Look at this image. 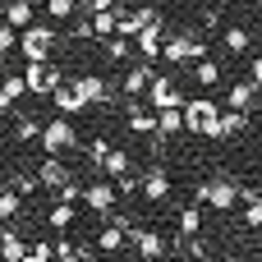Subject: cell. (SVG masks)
<instances>
[{
	"mask_svg": "<svg viewBox=\"0 0 262 262\" xmlns=\"http://www.w3.org/2000/svg\"><path fill=\"white\" fill-rule=\"evenodd\" d=\"M244 262H262V253H249V258H244Z\"/></svg>",
	"mask_w": 262,
	"mask_h": 262,
	"instance_id": "45",
	"label": "cell"
},
{
	"mask_svg": "<svg viewBox=\"0 0 262 262\" xmlns=\"http://www.w3.org/2000/svg\"><path fill=\"white\" fill-rule=\"evenodd\" d=\"M32 5H37V0H32Z\"/></svg>",
	"mask_w": 262,
	"mask_h": 262,
	"instance_id": "49",
	"label": "cell"
},
{
	"mask_svg": "<svg viewBox=\"0 0 262 262\" xmlns=\"http://www.w3.org/2000/svg\"><path fill=\"white\" fill-rule=\"evenodd\" d=\"M184 134V106H170V111H157V152L170 143V138H180Z\"/></svg>",
	"mask_w": 262,
	"mask_h": 262,
	"instance_id": "15",
	"label": "cell"
},
{
	"mask_svg": "<svg viewBox=\"0 0 262 262\" xmlns=\"http://www.w3.org/2000/svg\"><path fill=\"white\" fill-rule=\"evenodd\" d=\"M115 14H120V28L115 32H124V37H138V28L157 18V9H120V5H115Z\"/></svg>",
	"mask_w": 262,
	"mask_h": 262,
	"instance_id": "21",
	"label": "cell"
},
{
	"mask_svg": "<svg viewBox=\"0 0 262 262\" xmlns=\"http://www.w3.org/2000/svg\"><path fill=\"white\" fill-rule=\"evenodd\" d=\"M51 46H55V28H51V23H28V28L18 32V51H23L28 64H32V60H51Z\"/></svg>",
	"mask_w": 262,
	"mask_h": 262,
	"instance_id": "5",
	"label": "cell"
},
{
	"mask_svg": "<svg viewBox=\"0 0 262 262\" xmlns=\"http://www.w3.org/2000/svg\"><path fill=\"white\" fill-rule=\"evenodd\" d=\"M0 14H5L18 32H23L28 23H37V18H32V0H5V9H0Z\"/></svg>",
	"mask_w": 262,
	"mask_h": 262,
	"instance_id": "29",
	"label": "cell"
},
{
	"mask_svg": "<svg viewBox=\"0 0 262 262\" xmlns=\"http://www.w3.org/2000/svg\"><path fill=\"white\" fill-rule=\"evenodd\" d=\"M124 129H129V134H143V138H157V106H143L138 97H129Z\"/></svg>",
	"mask_w": 262,
	"mask_h": 262,
	"instance_id": "13",
	"label": "cell"
},
{
	"mask_svg": "<svg viewBox=\"0 0 262 262\" xmlns=\"http://www.w3.org/2000/svg\"><path fill=\"white\" fill-rule=\"evenodd\" d=\"M124 249H129V221H124V216H111V221L97 230V253L115 258V253H124Z\"/></svg>",
	"mask_w": 262,
	"mask_h": 262,
	"instance_id": "9",
	"label": "cell"
},
{
	"mask_svg": "<svg viewBox=\"0 0 262 262\" xmlns=\"http://www.w3.org/2000/svg\"><path fill=\"white\" fill-rule=\"evenodd\" d=\"M203 212H207L203 203H189V207H180V212H175V226H180V235H189V239H193V235H203Z\"/></svg>",
	"mask_w": 262,
	"mask_h": 262,
	"instance_id": "23",
	"label": "cell"
},
{
	"mask_svg": "<svg viewBox=\"0 0 262 262\" xmlns=\"http://www.w3.org/2000/svg\"><path fill=\"white\" fill-rule=\"evenodd\" d=\"M41 9H46L51 23H69L78 14V0H41Z\"/></svg>",
	"mask_w": 262,
	"mask_h": 262,
	"instance_id": "33",
	"label": "cell"
},
{
	"mask_svg": "<svg viewBox=\"0 0 262 262\" xmlns=\"http://www.w3.org/2000/svg\"><path fill=\"white\" fill-rule=\"evenodd\" d=\"M152 78H157L152 64H147V60H134V64L124 69V78H120V92H124V97H147Z\"/></svg>",
	"mask_w": 262,
	"mask_h": 262,
	"instance_id": "14",
	"label": "cell"
},
{
	"mask_svg": "<svg viewBox=\"0 0 262 262\" xmlns=\"http://www.w3.org/2000/svg\"><path fill=\"white\" fill-rule=\"evenodd\" d=\"M9 111H14V97H9V92L0 88V115H9Z\"/></svg>",
	"mask_w": 262,
	"mask_h": 262,
	"instance_id": "42",
	"label": "cell"
},
{
	"mask_svg": "<svg viewBox=\"0 0 262 262\" xmlns=\"http://www.w3.org/2000/svg\"><path fill=\"white\" fill-rule=\"evenodd\" d=\"M249 129V111H221V138H230V134H244Z\"/></svg>",
	"mask_w": 262,
	"mask_h": 262,
	"instance_id": "34",
	"label": "cell"
},
{
	"mask_svg": "<svg viewBox=\"0 0 262 262\" xmlns=\"http://www.w3.org/2000/svg\"><path fill=\"white\" fill-rule=\"evenodd\" d=\"M111 152V138H92V147H88V157H92V166H101V157Z\"/></svg>",
	"mask_w": 262,
	"mask_h": 262,
	"instance_id": "40",
	"label": "cell"
},
{
	"mask_svg": "<svg viewBox=\"0 0 262 262\" xmlns=\"http://www.w3.org/2000/svg\"><path fill=\"white\" fill-rule=\"evenodd\" d=\"M0 74H5V51H0Z\"/></svg>",
	"mask_w": 262,
	"mask_h": 262,
	"instance_id": "47",
	"label": "cell"
},
{
	"mask_svg": "<svg viewBox=\"0 0 262 262\" xmlns=\"http://www.w3.org/2000/svg\"><path fill=\"white\" fill-rule=\"evenodd\" d=\"M138 193H143L147 203H166V198H170V170H166L161 161H152V166L143 170V180H138Z\"/></svg>",
	"mask_w": 262,
	"mask_h": 262,
	"instance_id": "10",
	"label": "cell"
},
{
	"mask_svg": "<svg viewBox=\"0 0 262 262\" xmlns=\"http://www.w3.org/2000/svg\"><path fill=\"white\" fill-rule=\"evenodd\" d=\"M184 134H198V138H221V106H216V101H207V97L184 101Z\"/></svg>",
	"mask_w": 262,
	"mask_h": 262,
	"instance_id": "1",
	"label": "cell"
},
{
	"mask_svg": "<svg viewBox=\"0 0 262 262\" xmlns=\"http://www.w3.org/2000/svg\"><path fill=\"white\" fill-rule=\"evenodd\" d=\"M0 51H5V55H9V51H18V28H14L5 14H0Z\"/></svg>",
	"mask_w": 262,
	"mask_h": 262,
	"instance_id": "36",
	"label": "cell"
},
{
	"mask_svg": "<svg viewBox=\"0 0 262 262\" xmlns=\"http://www.w3.org/2000/svg\"><path fill=\"white\" fill-rule=\"evenodd\" d=\"M23 253H28V239H23V230L9 226V235H5V244H0V262H23Z\"/></svg>",
	"mask_w": 262,
	"mask_h": 262,
	"instance_id": "30",
	"label": "cell"
},
{
	"mask_svg": "<svg viewBox=\"0 0 262 262\" xmlns=\"http://www.w3.org/2000/svg\"><path fill=\"white\" fill-rule=\"evenodd\" d=\"M101 46H106V60H111V64H129V60H134V37H124V32L106 37Z\"/></svg>",
	"mask_w": 262,
	"mask_h": 262,
	"instance_id": "25",
	"label": "cell"
},
{
	"mask_svg": "<svg viewBox=\"0 0 262 262\" xmlns=\"http://www.w3.org/2000/svg\"><path fill=\"white\" fill-rule=\"evenodd\" d=\"M249 78L258 83V92H262V60H253V64H249Z\"/></svg>",
	"mask_w": 262,
	"mask_h": 262,
	"instance_id": "41",
	"label": "cell"
},
{
	"mask_svg": "<svg viewBox=\"0 0 262 262\" xmlns=\"http://www.w3.org/2000/svg\"><path fill=\"white\" fill-rule=\"evenodd\" d=\"M51 101H55L60 115H78V111H88V101H83V92H78L74 83H60V88L51 92Z\"/></svg>",
	"mask_w": 262,
	"mask_h": 262,
	"instance_id": "18",
	"label": "cell"
},
{
	"mask_svg": "<svg viewBox=\"0 0 262 262\" xmlns=\"http://www.w3.org/2000/svg\"><path fill=\"white\" fill-rule=\"evenodd\" d=\"M239 184L235 180H226V175H216V180H203L198 189H193V203H203V207H212V212H230V207H239Z\"/></svg>",
	"mask_w": 262,
	"mask_h": 262,
	"instance_id": "2",
	"label": "cell"
},
{
	"mask_svg": "<svg viewBox=\"0 0 262 262\" xmlns=\"http://www.w3.org/2000/svg\"><path fill=\"white\" fill-rule=\"evenodd\" d=\"M74 88L83 92V101H88V106H106V101H111V88H106V78H101V74H83V78H74Z\"/></svg>",
	"mask_w": 262,
	"mask_h": 262,
	"instance_id": "17",
	"label": "cell"
},
{
	"mask_svg": "<svg viewBox=\"0 0 262 262\" xmlns=\"http://www.w3.org/2000/svg\"><path fill=\"white\" fill-rule=\"evenodd\" d=\"M37 180H41V189H64V184L74 180V170H69L60 157H41V170H37Z\"/></svg>",
	"mask_w": 262,
	"mask_h": 262,
	"instance_id": "16",
	"label": "cell"
},
{
	"mask_svg": "<svg viewBox=\"0 0 262 262\" xmlns=\"http://www.w3.org/2000/svg\"><path fill=\"white\" fill-rule=\"evenodd\" d=\"M134 46H138V60H161V46H166V23H161V14L152 18V23H143L138 28V37H134Z\"/></svg>",
	"mask_w": 262,
	"mask_h": 262,
	"instance_id": "8",
	"label": "cell"
},
{
	"mask_svg": "<svg viewBox=\"0 0 262 262\" xmlns=\"http://www.w3.org/2000/svg\"><path fill=\"white\" fill-rule=\"evenodd\" d=\"M203 55H207V46H203L193 32H166L161 60H170L175 69H180V64H193V60H203Z\"/></svg>",
	"mask_w": 262,
	"mask_h": 262,
	"instance_id": "6",
	"label": "cell"
},
{
	"mask_svg": "<svg viewBox=\"0 0 262 262\" xmlns=\"http://www.w3.org/2000/svg\"><path fill=\"white\" fill-rule=\"evenodd\" d=\"M115 203H120V189H115V180H111V175H97V180L83 189V207H88V212H97L101 221H111V216H115Z\"/></svg>",
	"mask_w": 262,
	"mask_h": 262,
	"instance_id": "4",
	"label": "cell"
},
{
	"mask_svg": "<svg viewBox=\"0 0 262 262\" xmlns=\"http://www.w3.org/2000/svg\"><path fill=\"white\" fill-rule=\"evenodd\" d=\"M41 129H46V124H41L37 115H18V124H14V138H18V143H41Z\"/></svg>",
	"mask_w": 262,
	"mask_h": 262,
	"instance_id": "32",
	"label": "cell"
},
{
	"mask_svg": "<svg viewBox=\"0 0 262 262\" xmlns=\"http://www.w3.org/2000/svg\"><path fill=\"white\" fill-rule=\"evenodd\" d=\"M147 106H157V111H170V106H184V88H180L175 78L157 74V78H152V88H147Z\"/></svg>",
	"mask_w": 262,
	"mask_h": 262,
	"instance_id": "12",
	"label": "cell"
},
{
	"mask_svg": "<svg viewBox=\"0 0 262 262\" xmlns=\"http://www.w3.org/2000/svg\"><path fill=\"white\" fill-rule=\"evenodd\" d=\"M193 83H198V88H216V83H221V64L207 60V55L193 60Z\"/></svg>",
	"mask_w": 262,
	"mask_h": 262,
	"instance_id": "31",
	"label": "cell"
},
{
	"mask_svg": "<svg viewBox=\"0 0 262 262\" xmlns=\"http://www.w3.org/2000/svg\"><path fill=\"white\" fill-rule=\"evenodd\" d=\"M138 180H143L138 170H124V175L115 180V189H120V198H134V193H138Z\"/></svg>",
	"mask_w": 262,
	"mask_h": 262,
	"instance_id": "38",
	"label": "cell"
},
{
	"mask_svg": "<svg viewBox=\"0 0 262 262\" xmlns=\"http://www.w3.org/2000/svg\"><path fill=\"white\" fill-rule=\"evenodd\" d=\"M124 170H134V157H129L124 147H111V152L101 157V166H97V175H111V180H120Z\"/></svg>",
	"mask_w": 262,
	"mask_h": 262,
	"instance_id": "22",
	"label": "cell"
},
{
	"mask_svg": "<svg viewBox=\"0 0 262 262\" xmlns=\"http://www.w3.org/2000/svg\"><path fill=\"white\" fill-rule=\"evenodd\" d=\"M249 41H253V32H249L244 23H230V28L221 32V46H226L230 55H244V51H249Z\"/></svg>",
	"mask_w": 262,
	"mask_h": 262,
	"instance_id": "27",
	"label": "cell"
},
{
	"mask_svg": "<svg viewBox=\"0 0 262 262\" xmlns=\"http://www.w3.org/2000/svg\"><path fill=\"white\" fill-rule=\"evenodd\" d=\"M23 78H28V97H51V92L64 83V74H60L51 60H32V64L23 69Z\"/></svg>",
	"mask_w": 262,
	"mask_h": 262,
	"instance_id": "7",
	"label": "cell"
},
{
	"mask_svg": "<svg viewBox=\"0 0 262 262\" xmlns=\"http://www.w3.org/2000/svg\"><path fill=\"white\" fill-rule=\"evenodd\" d=\"M23 262H55V244H46V239L28 244V253H23Z\"/></svg>",
	"mask_w": 262,
	"mask_h": 262,
	"instance_id": "35",
	"label": "cell"
},
{
	"mask_svg": "<svg viewBox=\"0 0 262 262\" xmlns=\"http://www.w3.org/2000/svg\"><path fill=\"white\" fill-rule=\"evenodd\" d=\"M74 147H78L74 115H55V120H46V129H41V152H46V157H60V152H74Z\"/></svg>",
	"mask_w": 262,
	"mask_h": 262,
	"instance_id": "3",
	"label": "cell"
},
{
	"mask_svg": "<svg viewBox=\"0 0 262 262\" xmlns=\"http://www.w3.org/2000/svg\"><path fill=\"white\" fill-rule=\"evenodd\" d=\"M129 249L138 258H170V244L157 230H147V226H129Z\"/></svg>",
	"mask_w": 262,
	"mask_h": 262,
	"instance_id": "11",
	"label": "cell"
},
{
	"mask_svg": "<svg viewBox=\"0 0 262 262\" xmlns=\"http://www.w3.org/2000/svg\"><path fill=\"white\" fill-rule=\"evenodd\" d=\"M0 88H5V92L18 101V97L28 92V78H23V74H0Z\"/></svg>",
	"mask_w": 262,
	"mask_h": 262,
	"instance_id": "37",
	"label": "cell"
},
{
	"mask_svg": "<svg viewBox=\"0 0 262 262\" xmlns=\"http://www.w3.org/2000/svg\"><path fill=\"white\" fill-rule=\"evenodd\" d=\"M253 97H258V83H253V78L226 88V106H230V111H253Z\"/></svg>",
	"mask_w": 262,
	"mask_h": 262,
	"instance_id": "20",
	"label": "cell"
},
{
	"mask_svg": "<svg viewBox=\"0 0 262 262\" xmlns=\"http://www.w3.org/2000/svg\"><path fill=\"white\" fill-rule=\"evenodd\" d=\"M0 143H5V115H0Z\"/></svg>",
	"mask_w": 262,
	"mask_h": 262,
	"instance_id": "46",
	"label": "cell"
},
{
	"mask_svg": "<svg viewBox=\"0 0 262 262\" xmlns=\"http://www.w3.org/2000/svg\"><path fill=\"white\" fill-rule=\"evenodd\" d=\"M83 189H88V184H78V180H69L64 189H55V198H64V203H83Z\"/></svg>",
	"mask_w": 262,
	"mask_h": 262,
	"instance_id": "39",
	"label": "cell"
},
{
	"mask_svg": "<svg viewBox=\"0 0 262 262\" xmlns=\"http://www.w3.org/2000/svg\"><path fill=\"white\" fill-rule=\"evenodd\" d=\"M0 9H5V0H0Z\"/></svg>",
	"mask_w": 262,
	"mask_h": 262,
	"instance_id": "48",
	"label": "cell"
},
{
	"mask_svg": "<svg viewBox=\"0 0 262 262\" xmlns=\"http://www.w3.org/2000/svg\"><path fill=\"white\" fill-rule=\"evenodd\" d=\"M5 235H9V226H5V221H0V244H5Z\"/></svg>",
	"mask_w": 262,
	"mask_h": 262,
	"instance_id": "44",
	"label": "cell"
},
{
	"mask_svg": "<svg viewBox=\"0 0 262 262\" xmlns=\"http://www.w3.org/2000/svg\"><path fill=\"white\" fill-rule=\"evenodd\" d=\"M170 262H198L193 253H170Z\"/></svg>",
	"mask_w": 262,
	"mask_h": 262,
	"instance_id": "43",
	"label": "cell"
},
{
	"mask_svg": "<svg viewBox=\"0 0 262 262\" xmlns=\"http://www.w3.org/2000/svg\"><path fill=\"white\" fill-rule=\"evenodd\" d=\"M239 207H244V230H262V193L258 189H244Z\"/></svg>",
	"mask_w": 262,
	"mask_h": 262,
	"instance_id": "24",
	"label": "cell"
},
{
	"mask_svg": "<svg viewBox=\"0 0 262 262\" xmlns=\"http://www.w3.org/2000/svg\"><path fill=\"white\" fill-rule=\"evenodd\" d=\"M74 221H78V203H64V198H55V207L46 212V226H51V230H69Z\"/></svg>",
	"mask_w": 262,
	"mask_h": 262,
	"instance_id": "26",
	"label": "cell"
},
{
	"mask_svg": "<svg viewBox=\"0 0 262 262\" xmlns=\"http://www.w3.org/2000/svg\"><path fill=\"white\" fill-rule=\"evenodd\" d=\"M115 28H120V14H115V9H92V18H88V37L106 41V37H115Z\"/></svg>",
	"mask_w": 262,
	"mask_h": 262,
	"instance_id": "19",
	"label": "cell"
},
{
	"mask_svg": "<svg viewBox=\"0 0 262 262\" xmlns=\"http://www.w3.org/2000/svg\"><path fill=\"white\" fill-rule=\"evenodd\" d=\"M18 216H23V193L9 184V189H0V221H5V226H14Z\"/></svg>",
	"mask_w": 262,
	"mask_h": 262,
	"instance_id": "28",
	"label": "cell"
}]
</instances>
